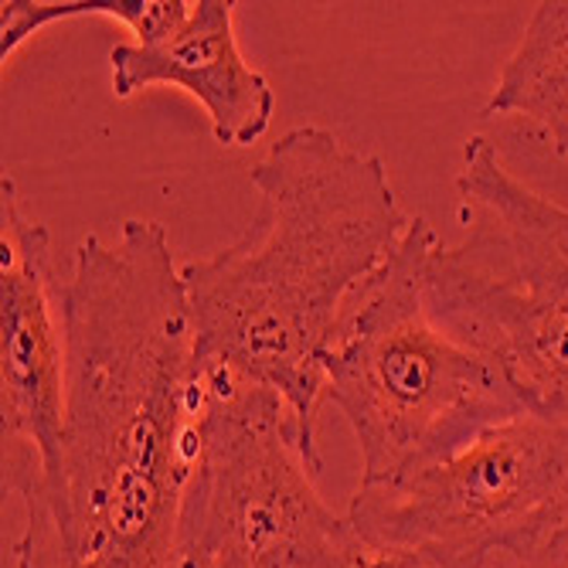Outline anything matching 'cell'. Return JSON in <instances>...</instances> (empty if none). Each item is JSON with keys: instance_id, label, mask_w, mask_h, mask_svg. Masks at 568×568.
<instances>
[{"instance_id": "6da1fadb", "label": "cell", "mask_w": 568, "mask_h": 568, "mask_svg": "<svg viewBox=\"0 0 568 568\" xmlns=\"http://www.w3.org/2000/svg\"><path fill=\"white\" fill-rule=\"evenodd\" d=\"M62 310L65 439L55 470L11 490L24 510L14 565L178 568L204 375L164 225L82 239Z\"/></svg>"}, {"instance_id": "7a4b0ae2", "label": "cell", "mask_w": 568, "mask_h": 568, "mask_svg": "<svg viewBox=\"0 0 568 568\" xmlns=\"http://www.w3.org/2000/svg\"><path fill=\"white\" fill-rule=\"evenodd\" d=\"M260 215L239 242L181 266L197 357L276 392L317 443L327 354L347 303L412 219L385 164L334 130L296 126L252 168Z\"/></svg>"}, {"instance_id": "3957f363", "label": "cell", "mask_w": 568, "mask_h": 568, "mask_svg": "<svg viewBox=\"0 0 568 568\" xmlns=\"http://www.w3.org/2000/svg\"><path fill=\"white\" fill-rule=\"evenodd\" d=\"M436 242L426 219H412L388 263L347 303L327 354L324 402L361 446V484L423 470L525 412L490 361L429 314L423 273Z\"/></svg>"}, {"instance_id": "277c9868", "label": "cell", "mask_w": 568, "mask_h": 568, "mask_svg": "<svg viewBox=\"0 0 568 568\" xmlns=\"http://www.w3.org/2000/svg\"><path fill=\"white\" fill-rule=\"evenodd\" d=\"M456 194L467 235L429 252V314L490 361L528 416L568 423V209L514 178L487 136L463 146Z\"/></svg>"}, {"instance_id": "5b68a950", "label": "cell", "mask_w": 568, "mask_h": 568, "mask_svg": "<svg viewBox=\"0 0 568 568\" xmlns=\"http://www.w3.org/2000/svg\"><path fill=\"white\" fill-rule=\"evenodd\" d=\"M201 375L178 568H334L357 531L314 484L324 467L317 443L276 392L204 361Z\"/></svg>"}, {"instance_id": "8992f818", "label": "cell", "mask_w": 568, "mask_h": 568, "mask_svg": "<svg viewBox=\"0 0 568 568\" xmlns=\"http://www.w3.org/2000/svg\"><path fill=\"white\" fill-rule=\"evenodd\" d=\"M347 521L419 568L545 545L568 525V423L521 412L423 470L361 484Z\"/></svg>"}, {"instance_id": "52a82bcc", "label": "cell", "mask_w": 568, "mask_h": 568, "mask_svg": "<svg viewBox=\"0 0 568 568\" xmlns=\"http://www.w3.org/2000/svg\"><path fill=\"white\" fill-rule=\"evenodd\" d=\"M55 245L0 178V443L4 494L55 470L65 439L69 337Z\"/></svg>"}, {"instance_id": "ba28073f", "label": "cell", "mask_w": 568, "mask_h": 568, "mask_svg": "<svg viewBox=\"0 0 568 568\" xmlns=\"http://www.w3.org/2000/svg\"><path fill=\"white\" fill-rule=\"evenodd\" d=\"M113 92L130 99L150 85H178L209 113L225 146L263 140L276 116L270 79L245 62L235 38L232 0H191L187 21L158 44H116L110 51Z\"/></svg>"}, {"instance_id": "9c48e42d", "label": "cell", "mask_w": 568, "mask_h": 568, "mask_svg": "<svg viewBox=\"0 0 568 568\" xmlns=\"http://www.w3.org/2000/svg\"><path fill=\"white\" fill-rule=\"evenodd\" d=\"M487 116H528L551 143L568 136V0H541L504 62Z\"/></svg>"}, {"instance_id": "30bf717a", "label": "cell", "mask_w": 568, "mask_h": 568, "mask_svg": "<svg viewBox=\"0 0 568 568\" xmlns=\"http://www.w3.org/2000/svg\"><path fill=\"white\" fill-rule=\"evenodd\" d=\"M0 59L38 31L75 18H110L136 34V44H158L171 38L191 14V0H79V4H44V0H4L0 4Z\"/></svg>"}, {"instance_id": "8fae6325", "label": "cell", "mask_w": 568, "mask_h": 568, "mask_svg": "<svg viewBox=\"0 0 568 568\" xmlns=\"http://www.w3.org/2000/svg\"><path fill=\"white\" fill-rule=\"evenodd\" d=\"M463 568H568V525L535 548H497Z\"/></svg>"}, {"instance_id": "7c38bea8", "label": "cell", "mask_w": 568, "mask_h": 568, "mask_svg": "<svg viewBox=\"0 0 568 568\" xmlns=\"http://www.w3.org/2000/svg\"><path fill=\"white\" fill-rule=\"evenodd\" d=\"M334 568H419V565L405 555H398V551H385V548H375V545L357 538L351 545V551Z\"/></svg>"}, {"instance_id": "4fadbf2b", "label": "cell", "mask_w": 568, "mask_h": 568, "mask_svg": "<svg viewBox=\"0 0 568 568\" xmlns=\"http://www.w3.org/2000/svg\"><path fill=\"white\" fill-rule=\"evenodd\" d=\"M555 150L561 153V158H568V136H561V140H555Z\"/></svg>"}]
</instances>
